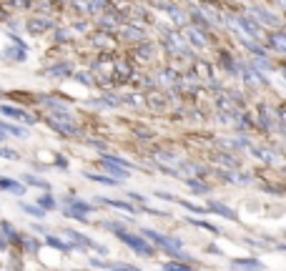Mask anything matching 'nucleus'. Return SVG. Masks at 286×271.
Instances as JSON below:
<instances>
[{
    "mask_svg": "<svg viewBox=\"0 0 286 271\" xmlns=\"http://www.w3.org/2000/svg\"><path fill=\"white\" fill-rule=\"evenodd\" d=\"M143 238L148 241H153V244H158L163 251H168L171 256H176V259H188V254H184V244H181L178 238H171V236H166V234H158L153 229H143Z\"/></svg>",
    "mask_w": 286,
    "mask_h": 271,
    "instance_id": "1",
    "label": "nucleus"
},
{
    "mask_svg": "<svg viewBox=\"0 0 286 271\" xmlns=\"http://www.w3.org/2000/svg\"><path fill=\"white\" fill-rule=\"evenodd\" d=\"M103 226H108V229H113L116 234H118V238L123 241L126 246H131L133 251H138L141 256H153L156 254V249L148 244V241L143 238V236H133V234H128V231H123L120 226H116V223H103Z\"/></svg>",
    "mask_w": 286,
    "mask_h": 271,
    "instance_id": "2",
    "label": "nucleus"
},
{
    "mask_svg": "<svg viewBox=\"0 0 286 271\" xmlns=\"http://www.w3.org/2000/svg\"><path fill=\"white\" fill-rule=\"evenodd\" d=\"M90 264L98 266V269H108V271H141L138 266H131L123 261H101V259H90Z\"/></svg>",
    "mask_w": 286,
    "mask_h": 271,
    "instance_id": "3",
    "label": "nucleus"
},
{
    "mask_svg": "<svg viewBox=\"0 0 286 271\" xmlns=\"http://www.w3.org/2000/svg\"><path fill=\"white\" fill-rule=\"evenodd\" d=\"M63 208L75 211V214H90V211H93V206L81 201V199H75V196H66V199H63Z\"/></svg>",
    "mask_w": 286,
    "mask_h": 271,
    "instance_id": "4",
    "label": "nucleus"
},
{
    "mask_svg": "<svg viewBox=\"0 0 286 271\" xmlns=\"http://www.w3.org/2000/svg\"><path fill=\"white\" fill-rule=\"evenodd\" d=\"M231 269L234 271H264V264L256 259H234Z\"/></svg>",
    "mask_w": 286,
    "mask_h": 271,
    "instance_id": "5",
    "label": "nucleus"
},
{
    "mask_svg": "<svg viewBox=\"0 0 286 271\" xmlns=\"http://www.w3.org/2000/svg\"><path fill=\"white\" fill-rule=\"evenodd\" d=\"M3 116H10V118H15V120H28V123H35V118L30 116L28 111H20V108H15V105H3Z\"/></svg>",
    "mask_w": 286,
    "mask_h": 271,
    "instance_id": "6",
    "label": "nucleus"
},
{
    "mask_svg": "<svg viewBox=\"0 0 286 271\" xmlns=\"http://www.w3.org/2000/svg\"><path fill=\"white\" fill-rule=\"evenodd\" d=\"M0 188H3V191H10V193H15V196H20V193L25 191V186L18 184V181H13V178H0Z\"/></svg>",
    "mask_w": 286,
    "mask_h": 271,
    "instance_id": "7",
    "label": "nucleus"
},
{
    "mask_svg": "<svg viewBox=\"0 0 286 271\" xmlns=\"http://www.w3.org/2000/svg\"><path fill=\"white\" fill-rule=\"evenodd\" d=\"M23 184H28V186H38V188H43V191H50V184L45 178H38V176H33V173H25L23 176Z\"/></svg>",
    "mask_w": 286,
    "mask_h": 271,
    "instance_id": "8",
    "label": "nucleus"
},
{
    "mask_svg": "<svg viewBox=\"0 0 286 271\" xmlns=\"http://www.w3.org/2000/svg\"><path fill=\"white\" fill-rule=\"evenodd\" d=\"M211 211H216V214H221V216H226V219H229V221H236L238 216L234 214V211L229 208V206H223V203H219V201H211V206H208Z\"/></svg>",
    "mask_w": 286,
    "mask_h": 271,
    "instance_id": "9",
    "label": "nucleus"
},
{
    "mask_svg": "<svg viewBox=\"0 0 286 271\" xmlns=\"http://www.w3.org/2000/svg\"><path fill=\"white\" fill-rule=\"evenodd\" d=\"M101 163L105 166V171L113 173V176H118V178H126V176H128V169H120V166H116V163H111V161H105V158H101Z\"/></svg>",
    "mask_w": 286,
    "mask_h": 271,
    "instance_id": "10",
    "label": "nucleus"
},
{
    "mask_svg": "<svg viewBox=\"0 0 286 271\" xmlns=\"http://www.w3.org/2000/svg\"><path fill=\"white\" fill-rule=\"evenodd\" d=\"M101 203H108V206H113V208H120V211H128V214H133V206L131 203H126V201H111V199H98Z\"/></svg>",
    "mask_w": 286,
    "mask_h": 271,
    "instance_id": "11",
    "label": "nucleus"
},
{
    "mask_svg": "<svg viewBox=\"0 0 286 271\" xmlns=\"http://www.w3.org/2000/svg\"><path fill=\"white\" fill-rule=\"evenodd\" d=\"M20 208L25 211L28 216H35V219H45V211L40 206H30V203H20Z\"/></svg>",
    "mask_w": 286,
    "mask_h": 271,
    "instance_id": "12",
    "label": "nucleus"
},
{
    "mask_svg": "<svg viewBox=\"0 0 286 271\" xmlns=\"http://www.w3.org/2000/svg\"><path fill=\"white\" fill-rule=\"evenodd\" d=\"M158 271H193V269L186 266V264H181V261H168V264H163Z\"/></svg>",
    "mask_w": 286,
    "mask_h": 271,
    "instance_id": "13",
    "label": "nucleus"
},
{
    "mask_svg": "<svg viewBox=\"0 0 286 271\" xmlns=\"http://www.w3.org/2000/svg\"><path fill=\"white\" fill-rule=\"evenodd\" d=\"M238 23H241V28H244V30H246V33L251 35V38H261V35H259V28H256V25H253L251 20H246V18H241Z\"/></svg>",
    "mask_w": 286,
    "mask_h": 271,
    "instance_id": "14",
    "label": "nucleus"
},
{
    "mask_svg": "<svg viewBox=\"0 0 286 271\" xmlns=\"http://www.w3.org/2000/svg\"><path fill=\"white\" fill-rule=\"evenodd\" d=\"M0 229H3V234H8V238H5V241H23V238L18 236V231H15L10 223H5V221H3V223H0Z\"/></svg>",
    "mask_w": 286,
    "mask_h": 271,
    "instance_id": "15",
    "label": "nucleus"
},
{
    "mask_svg": "<svg viewBox=\"0 0 286 271\" xmlns=\"http://www.w3.org/2000/svg\"><path fill=\"white\" fill-rule=\"evenodd\" d=\"M0 128H3L5 133H13L15 138H25V136H28V131H23V128H18V126H10V123H3Z\"/></svg>",
    "mask_w": 286,
    "mask_h": 271,
    "instance_id": "16",
    "label": "nucleus"
},
{
    "mask_svg": "<svg viewBox=\"0 0 286 271\" xmlns=\"http://www.w3.org/2000/svg\"><path fill=\"white\" fill-rule=\"evenodd\" d=\"M45 241H48V244H50V246L60 249V251H70V244H66V241H58L55 236H48V234H45Z\"/></svg>",
    "mask_w": 286,
    "mask_h": 271,
    "instance_id": "17",
    "label": "nucleus"
},
{
    "mask_svg": "<svg viewBox=\"0 0 286 271\" xmlns=\"http://www.w3.org/2000/svg\"><path fill=\"white\" fill-rule=\"evenodd\" d=\"M90 181H98V184H105V186H116L118 181L116 178H105V176H98V173H85Z\"/></svg>",
    "mask_w": 286,
    "mask_h": 271,
    "instance_id": "18",
    "label": "nucleus"
},
{
    "mask_svg": "<svg viewBox=\"0 0 286 271\" xmlns=\"http://www.w3.org/2000/svg\"><path fill=\"white\" fill-rule=\"evenodd\" d=\"M193 226H201V229H206V231H211V234H216L219 229H216V226L214 223H208V221H199V219H188Z\"/></svg>",
    "mask_w": 286,
    "mask_h": 271,
    "instance_id": "19",
    "label": "nucleus"
},
{
    "mask_svg": "<svg viewBox=\"0 0 286 271\" xmlns=\"http://www.w3.org/2000/svg\"><path fill=\"white\" fill-rule=\"evenodd\" d=\"M40 208H43V211H50V208H55L53 196H40Z\"/></svg>",
    "mask_w": 286,
    "mask_h": 271,
    "instance_id": "20",
    "label": "nucleus"
},
{
    "mask_svg": "<svg viewBox=\"0 0 286 271\" xmlns=\"http://www.w3.org/2000/svg\"><path fill=\"white\" fill-rule=\"evenodd\" d=\"M253 13H259V20H264V23H271V25H279V20H276V18H271L269 13H264V10H259V8H256Z\"/></svg>",
    "mask_w": 286,
    "mask_h": 271,
    "instance_id": "21",
    "label": "nucleus"
},
{
    "mask_svg": "<svg viewBox=\"0 0 286 271\" xmlns=\"http://www.w3.org/2000/svg\"><path fill=\"white\" fill-rule=\"evenodd\" d=\"M0 158H8V161H18V153L13 148H0Z\"/></svg>",
    "mask_w": 286,
    "mask_h": 271,
    "instance_id": "22",
    "label": "nucleus"
},
{
    "mask_svg": "<svg viewBox=\"0 0 286 271\" xmlns=\"http://www.w3.org/2000/svg\"><path fill=\"white\" fill-rule=\"evenodd\" d=\"M184 208H188V211H196V214H206V208H201V206H193V203H188V201H178Z\"/></svg>",
    "mask_w": 286,
    "mask_h": 271,
    "instance_id": "23",
    "label": "nucleus"
},
{
    "mask_svg": "<svg viewBox=\"0 0 286 271\" xmlns=\"http://www.w3.org/2000/svg\"><path fill=\"white\" fill-rule=\"evenodd\" d=\"M271 43H274L276 51H284V38L281 35H274V38H271Z\"/></svg>",
    "mask_w": 286,
    "mask_h": 271,
    "instance_id": "24",
    "label": "nucleus"
},
{
    "mask_svg": "<svg viewBox=\"0 0 286 271\" xmlns=\"http://www.w3.org/2000/svg\"><path fill=\"white\" fill-rule=\"evenodd\" d=\"M25 246H28V251H30V254H35V251H38V244H35L33 238H28V241H25Z\"/></svg>",
    "mask_w": 286,
    "mask_h": 271,
    "instance_id": "25",
    "label": "nucleus"
},
{
    "mask_svg": "<svg viewBox=\"0 0 286 271\" xmlns=\"http://www.w3.org/2000/svg\"><path fill=\"white\" fill-rule=\"evenodd\" d=\"M126 196H131V199H135V201H143V196L135 193V191H131V193H126Z\"/></svg>",
    "mask_w": 286,
    "mask_h": 271,
    "instance_id": "26",
    "label": "nucleus"
},
{
    "mask_svg": "<svg viewBox=\"0 0 286 271\" xmlns=\"http://www.w3.org/2000/svg\"><path fill=\"white\" fill-rule=\"evenodd\" d=\"M5 246H8V241H5V238H0V249H5Z\"/></svg>",
    "mask_w": 286,
    "mask_h": 271,
    "instance_id": "27",
    "label": "nucleus"
},
{
    "mask_svg": "<svg viewBox=\"0 0 286 271\" xmlns=\"http://www.w3.org/2000/svg\"><path fill=\"white\" fill-rule=\"evenodd\" d=\"M3 138H5V131H3V128H0V141H3Z\"/></svg>",
    "mask_w": 286,
    "mask_h": 271,
    "instance_id": "28",
    "label": "nucleus"
}]
</instances>
